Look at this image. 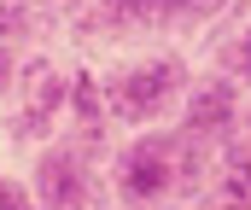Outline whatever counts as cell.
<instances>
[{
	"mask_svg": "<svg viewBox=\"0 0 251 210\" xmlns=\"http://www.w3.org/2000/svg\"><path fill=\"white\" fill-rule=\"evenodd\" d=\"M0 210H41V205H35V193H24L18 181L0 175Z\"/></svg>",
	"mask_w": 251,
	"mask_h": 210,
	"instance_id": "6",
	"label": "cell"
},
{
	"mask_svg": "<svg viewBox=\"0 0 251 210\" xmlns=\"http://www.w3.org/2000/svg\"><path fill=\"white\" fill-rule=\"evenodd\" d=\"M240 123V93L228 76H210V82H193L187 88V129L193 135H222Z\"/></svg>",
	"mask_w": 251,
	"mask_h": 210,
	"instance_id": "4",
	"label": "cell"
},
{
	"mask_svg": "<svg viewBox=\"0 0 251 210\" xmlns=\"http://www.w3.org/2000/svg\"><path fill=\"white\" fill-rule=\"evenodd\" d=\"M240 129H246V135H251V105H240Z\"/></svg>",
	"mask_w": 251,
	"mask_h": 210,
	"instance_id": "7",
	"label": "cell"
},
{
	"mask_svg": "<svg viewBox=\"0 0 251 210\" xmlns=\"http://www.w3.org/2000/svg\"><path fill=\"white\" fill-rule=\"evenodd\" d=\"M176 163H181V146L170 135H140L128 152H117L111 163V187L123 193L128 205H152L176 187Z\"/></svg>",
	"mask_w": 251,
	"mask_h": 210,
	"instance_id": "1",
	"label": "cell"
},
{
	"mask_svg": "<svg viewBox=\"0 0 251 210\" xmlns=\"http://www.w3.org/2000/svg\"><path fill=\"white\" fill-rule=\"evenodd\" d=\"M94 181H88V158L76 146H47L35 163V205L41 210H88Z\"/></svg>",
	"mask_w": 251,
	"mask_h": 210,
	"instance_id": "3",
	"label": "cell"
},
{
	"mask_svg": "<svg viewBox=\"0 0 251 210\" xmlns=\"http://www.w3.org/2000/svg\"><path fill=\"white\" fill-rule=\"evenodd\" d=\"M181 93V65L176 59H140V65L117 70L105 82V117H123V123H146L158 105H170Z\"/></svg>",
	"mask_w": 251,
	"mask_h": 210,
	"instance_id": "2",
	"label": "cell"
},
{
	"mask_svg": "<svg viewBox=\"0 0 251 210\" xmlns=\"http://www.w3.org/2000/svg\"><path fill=\"white\" fill-rule=\"evenodd\" d=\"M216 59H222V76H228V82H234V76L251 82V29H240L234 41H222V47H216Z\"/></svg>",
	"mask_w": 251,
	"mask_h": 210,
	"instance_id": "5",
	"label": "cell"
}]
</instances>
